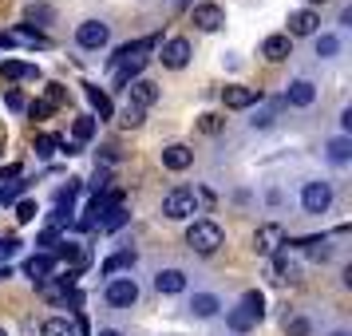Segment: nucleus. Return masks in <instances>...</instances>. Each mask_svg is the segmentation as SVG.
I'll use <instances>...</instances> for the list:
<instances>
[{"label": "nucleus", "instance_id": "obj_6", "mask_svg": "<svg viewBox=\"0 0 352 336\" xmlns=\"http://www.w3.org/2000/svg\"><path fill=\"white\" fill-rule=\"evenodd\" d=\"M107 40H111V32H107V24H99V20H87V24H80V28H76V44H80V48H87V52L103 48Z\"/></svg>", "mask_w": 352, "mask_h": 336}, {"label": "nucleus", "instance_id": "obj_4", "mask_svg": "<svg viewBox=\"0 0 352 336\" xmlns=\"http://www.w3.org/2000/svg\"><path fill=\"white\" fill-rule=\"evenodd\" d=\"M135 301H139V285H135L131 277H115L111 285H107V304H115V309H131Z\"/></svg>", "mask_w": 352, "mask_h": 336}, {"label": "nucleus", "instance_id": "obj_37", "mask_svg": "<svg viewBox=\"0 0 352 336\" xmlns=\"http://www.w3.org/2000/svg\"><path fill=\"white\" fill-rule=\"evenodd\" d=\"M24 111L32 115V119H48V115H52V103H48V99H40V103H24Z\"/></svg>", "mask_w": 352, "mask_h": 336}, {"label": "nucleus", "instance_id": "obj_32", "mask_svg": "<svg viewBox=\"0 0 352 336\" xmlns=\"http://www.w3.org/2000/svg\"><path fill=\"white\" fill-rule=\"evenodd\" d=\"M336 48H340V40H336V36H317V56H320V60L336 56Z\"/></svg>", "mask_w": 352, "mask_h": 336}, {"label": "nucleus", "instance_id": "obj_36", "mask_svg": "<svg viewBox=\"0 0 352 336\" xmlns=\"http://www.w3.org/2000/svg\"><path fill=\"white\" fill-rule=\"evenodd\" d=\"M198 131H206V135H218V131H222V115H202V119H198Z\"/></svg>", "mask_w": 352, "mask_h": 336}, {"label": "nucleus", "instance_id": "obj_15", "mask_svg": "<svg viewBox=\"0 0 352 336\" xmlns=\"http://www.w3.org/2000/svg\"><path fill=\"white\" fill-rule=\"evenodd\" d=\"M52 269H56V257H52V254H36V257L24 261V273H28L32 281H48Z\"/></svg>", "mask_w": 352, "mask_h": 336}, {"label": "nucleus", "instance_id": "obj_5", "mask_svg": "<svg viewBox=\"0 0 352 336\" xmlns=\"http://www.w3.org/2000/svg\"><path fill=\"white\" fill-rule=\"evenodd\" d=\"M281 245H285V229H281L277 222H270V225H261V229H257V238H254L257 254L273 257V254H281Z\"/></svg>", "mask_w": 352, "mask_h": 336}, {"label": "nucleus", "instance_id": "obj_44", "mask_svg": "<svg viewBox=\"0 0 352 336\" xmlns=\"http://www.w3.org/2000/svg\"><path fill=\"white\" fill-rule=\"evenodd\" d=\"M20 249V238H0V257H12Z\"/></svg>", "mask_w": 352, "mask_h": 336}, {"label": "nucleus", "instance_id": "obj_31", "mask_svg": "<svg viewBox=\"0 0 352 336\" xmlns=\"http://www.w3.org/2000/svg\"><path fill=\"white\" fill-rule=\"evenodd\" d=\"M12 40H16V44H32V48H48V40H44L40 32H32V28H16Z\"/></svg>", "mask_w": 352, "mask_h": 336}, {"label": "nucleus", "instance_id": "obj_47", "mask_svg": "<svg viewBox=\"0 0 352 336\" xmlns=\"http://www.w3.org/2000/svg\"><path fill=\"white\" fill-rule=\"evenodd\" d=\"M4 277H12V269H8V261H0V281H4Z\"/></svg>", "mask_w": 352, "mask_h": 336}, {"label": "nucleus", "instance_id": "obj_8", "mask_svg": "<svg viewBox=\"0 0 352 336\" xmlns=\"http://www.w3.org/2000/svg\"><path fill=\"white\" fill-rule=\"evenodd\" d=\"M123 91H127V99L135 103V107H143V111L159 103V87H155L151 80H131L127 87H123Z\"/></svg>", "mask_w": 352, "mask_h": 336}, {"label": "nucleus", "instance_id": "obj_51", "mask_svg": "<svg viewBox=\"0 0 352 336\" xmlns=\"http://www.w3.org/2000/svg\"><path fill=\"white\" fill-rule=\"evenodd\" d=\"M0 336H8V333H4V328H0Z\"/></svg>", "mask_w": 352, "mask_h": 336}, {"label": "nucleus", "instance_id": "obj_48", "mask_svg": "<svg viewBox=\"0 0 352 336\" xmlns=\"http://www.w3.org/2000/svg\"><path fill=\"white\" fill-rule=\"evenodd\" d=\"M99 336H123V333H119V328H103Z\"/></svg>", "mask_w": 352, "mask_h": 336}, {"label": "nucleus", "instance_id": "obj_7", "mask_svg": "<svg viewBox=\"0 0 352 336\" xmlns=\"http://www.w3.org/2000/svg\"><path fill=\"white\" fill-rule=\"evenodd\" d=\"M159 60L166 67H186V60H190V40H182V36H175V40H166V44H162L159 48Z\"/></svg>", "mask_w": 352, "mask_h": 336}, {"label": "nucleus", "instance_id": "obj_12", "mask_svg": "<svg viewBox=\"0 0 352 336\" xmlns=\"http://www.w3.org/2000/svg\"><path fill=\"white\" fill-rule=\"evenodd\" d=\"M190 162H194V150H190V146H182V143L162 146V166H166V170H186Z\"/></svg>", "mask_w": 352, "mask_h": 336}, {"label": "nucleus", "instance_id": "obj_24", "mask_svg": "<svg viewBox=\"0 0 352 336\" xmlns=\"http://www.w3.org/2000/svg\"><path fill=\"white\" fill-rule=\"evenodd\" d=\"M91 135H96V119H91V115H80V119H76V123H72V143H87V139H91Z\"/></svg>", "mask_w": 352, "mask_h": 336}, {"label": "nucleus", "instance_id": "obj_25", "mask_svg": "<svg viewBox=\"0 0 352 336\" xmlns=\"http://www.w3.org/2000/svg\"><path fill=\"white\" fill-rule=\"evenodd\" d=\"M44 336H80L76 333V324L67 317H52V320H44V328H40Z\"/></svg>", "mask_w": 352, "mask_h": 336}, {"label": "nucleus", "instance_id": "obj_10", "mask_svg": "<svg viewBox=\"0 0 352 336\" xmlns=\"http://www.w3.org/2000/svg\"><path fill=\"white\" fill-rule=\"evenodd\" d=\"M222 99H226L230 111H245V107H254L257 99H261V91H257V87H226Z\"/></svg>", "mask_w": 352, "mask_h": 336}, {"label": "nucleus", "instance_id": "obj_22", "mask_svg": "<svg viewBox=\"0 0 352 336\" xmlns=\"http://www.w3.org/2000/svg\"><path fill=\"white\" fill-rule=\"evenodd\" d=\"M83 91H87V99H91V107L99 111V119H111V99H107V91H103V87H96V83H83Z\"/></svg>", "mask_w": 352, "mask_h": 336}, {"label": "nucleus", "instance_id": "obj_17", "mask_svg": "<svg viewBox=\"0 0 352 336\" xmlns=\"http://www.w3.org/2000/svg\"><path fill=\"white\" fill-rule=\"evenodd\" d=\"M0 76H4V80H40V67L24 64V60H4V64H0Z\"/></svg>", "mask_w": 352, "mask_h": 336}, {"label": "nucleus", "instance_id": "obj_21", "mask_svg": "<svg viewBox=\"0 0 352 336\" xmlns=\"http://www.w3.org/2000/svg\"><path fill=\"white\" fill-rule=\"evenodd\" d=\"M222 309V301L214 297V293H194V301H190V313L194 317H214Z\"/></svg>", "mask_w": 352, "mask_h": 336}, {"label": "nucleus", "instance_id": "obj_38", "mask_svg": "<svg viewBox=\"0 0 352 336\" xmlns=\"http://www.w3.org/2000/svg\"><path fill=\"white\" fill-rule=\"evenodd\" d=\"M28 20H32V24H48L52 8H48V4H32V8H28Z\"/></svg>", "mask_w": 352, "mask_h": 336}, {"label": "nucleus", "instance_id": "obj_27", "mask_svg": "<svg viewBox=\"0 0 352 336\" xmlns=\"http://www.w3.org/2000/svg\"><path fill=\"white\" fill-rule=\"evenodd\" d=\"M329 159H333V162H349L352 159V139H349V135H340V139L329 143Z\"/></svg>", "mask_w": 352, "mask_h": 336}, {"label": "nucleus", "instance_id": "obj_13", "mask_svg": "<svg viewBox=\"0 0 352 336\" xmlns=\"http://www.w3.org/2000/svg\"><path fill=\"white\" fill-rule=\"evenodd\" d=\"M289 48H293V40H289L285 32H277V36H265L261 56H265V60H273V64H281V60H289Z\"/></svg>", "mask_w": 352, "mask_h": 336}, {"label": "nucleus", "instance_id": "obj_3", "mask_svg": "<svg viewBox=\"0 0 352 336\" xmlns=\"http://www.w3.org/2000/svg\"><path fill=\"white\" fill-rule=\"evenodd\" d=\"M301 206L309 210V214H324V210L333 206V186H329V182H305Z\"/></svg>", "mask_w": 352, "mask_h": 336}, {"label": "nucleus", "instance_id": "obj_9", "mask_svg": "<svg viewBox=\"0 0 352 336\" xmlns=\"http://www.w3.org/2000/svg\"><path fill=\"white\" fill-rule=\"evenodd\" d=\"M317 24H320V16L313 12V8H301V12H289V40L293 36H317Z\"/></svg>", "mask_w": 352, "mask_h": 336}, {"label": "nucleus", "instance_id": "obj_2", "mask_svg": "<svg viewBox=\"0 0 352 336\" xmlns=\"http://www.w3.org/2000/svg\"><path fill=\"white\" fill-rule=\"evenodd\" d=\"M194 210H198V194L190 186H175V190L162 198V214L170 222H186V218H194Z\"/></svg>", "mask_w": 352, "mask_h": 336}, {"label": "nucleus", "instance_id": "obj_28", "mask_svg": "<svg viewBox=\"0 0 352 336\" xmlns=\"http://www.w3.org/2000/svg\"><path fill=\"white\" fill-rule=\"evenodd\" d=\"M281 107H285V99H273V103H265V107H261V111H257L254 119H250V123H254V127H270L273 115L281 111Z\"/></svg>", "mask_w": 352, "mask_h": 336}, {"label": "nucleus", "instance_id": "obj_39", "mask_svg": "<svg viewBox=\"0 0 352 336\" xmlns=\"http://www.w3.org/2000/svg\"><path fill=\"white\" fill-rule=\"evenodd\" d=\"M48 103H52V107H64V103H67V91L60 87V83H48Z\"/></svg>", "mask_w": 352, "mask_h": 336}, {"label": "nucleus", "instance_id": "obj_40", "mask_svg": "<svg viewBox=\"0 0 352 336\" xmlns=\"http://www.w3.org/2000/svg\"><path fill=\"white\" fill-rule=\"evenodd\" d=\"M285 328H289V336H309V320H305V317H293Z\"/></svg>", "mask_w": 352, "mask_h": 336}, {"label": "nucleus", "instance_id": "obj_26", "mask_svg": "<svg viewBox=\"0 0 352 336\" xmlns=\"http://www.w3.org/2000/svg\"><path fill=\"white\" fill-rule=\"evenodd\" d=\"M24 178H16V182H0V206H12V202H20V194H24Z\"/></svg>", "mask_w": 352, "mask_h": 336}, {"label": "nucleus", "instance_id": "obj_46", "mask_svg": "<svg viewBox=\"0 0 352 336\" xmlns=\"http://www.w3.org/2000/svg\"><path fill=\"white\" fill-rule=\"evenodd\" d=\"M16 40H12V32H0V48H12Z\"/></svg>", "mask_w": 352, "mask_h": 336}, {"label": "nucleus", "instance_id": "obj_20", "mask_svg": "<svg viewBox=\"0 0 352 336\" xmlns=\"http://www.w3.org/2000/svg\"><path fill=\"white\" fill-rule=\"evenodd\" d=\"M131 265H135V249H119V254H111L103 265H99V273H103V277H111V273L131 269Z\"/></svg>", "mask_w": 352, "mask_h": 336}, {"label": "nucleus", "instance_id": "obj_18", "mask_svg": "<svg viewBox=\"0 0 352 336\" xmlns=\"http://www.w3.org/2000/svg\"><path fill=\"white\" fill-rule=\"evenodd\" d=\"M297 273H301V265L289 254H273V281H297Z\"/></svg>", "mask_w": 352, "mask_h": 336}, {"label": "nucleus", "instance_id": "obj_29", "mask_svg": "<svg viewBox=\"0 0 352 336\" xmlns=\"http://www.w3.org/2000/svg\"><path fill=\"white\" fill-rule=\"evenodd\" d=\"M241 309H245V313H254V317L261 320V317H265V297H261L257 289H250V293L241 297Z\"/></svg>", "mask_w": 352, "mask_h": 336}, {"label": "nucleus", "instance_id": "obj_1", "mask_svg": "<svg viewBox=\"0 0 352 336\" xmlns=\"http://www.w3.org/2000/svg\"><path fill=\"white\" fill-rule=\"evenodd\" d=\"M222 225L210 222V218H198V222H190V229H186V245H190L194 254H214L218 245H222Z\"/></svg>", "mask_w": 352, "mask_h": 336}, {"label": "nucleus", "instance_id": "obj_45", "mask_svg": "<svg viewBox=\"0 0 352 336\" xmlns=\"http://www.w3.org/2000/svg\"><path fill=\"white\" fill-rule=\"evenodd\" d=\"M4 103H8L12 111H24V96H20V91H8V96H4Z\"/></svg>", "mask_w": 352, "mask_h": 336}, {"label": "nucleus", "instance_id": "obj_23", "mask_svg": "<svg viewBox=\"0 0 352 336\" xmlns=\"http://www.w3.org/2000/svg\"><path fill=\"white\" fill-rule=\"evenodd\" d=\"M226 324H230L234 333H250V328L257 324V317L254 313H245V309H230V313H226Z\"/></svg>", "mask_w": 352, "mask_h": 336}, {"label": "nucleus", "instance_id": "obj_33", "mask_svg": "<svg viewBox=\"0 0 352 336\" xmlns=\"http://www.w3.org/2000/svg\"><path fill=\"white\" fill-rule=\"evenodd\" d=\"M56 150H60V139H56V135H40V139H36V155L48 159V155H56Z\"/></svg>", "mask_w": 352, "mask_h": 336}, {"label": "nucleus", "instance_id": "obj_41", "mask_svg": "<svg viewBox=\"0 0 352 336\" xmlns=\"http://www.w3.org/2000/svg\"><path fill=\"white\" fill-rule=\"evenodd\" d=\"M16 178H24V170H20L16 162H8V166H0V182H16Z\"/></svg>", "mask_w": 352, "mask_h": 336}, {"label": "nucleus", "instance_id": "obj_34", "mask_svg": "<svg viewBox=\"0 0 352 336\" xmlns=\"http://www.w3.org/2000/svg\"><path fill=\"white\" fill-rule=\"evenodd\" d=\"M36 241H40L48 254H56V245H60L64 238H60V229H52V225H48V229H40V238H36Z\"/></svg>", "mask_w": 352, "mask_h": 336}, {"label": "nucleus", "instance_id": "obj_14", "mask_svg": "<svg viewBox=\"0 0 352 336\" xmlns=\"http://www.w3.org/2000/svg\"><path fill=\"white\" fill-rule=\"evenodd\" d=\"M313 99H317V87H313L309 80H293V83H289V91H285L289 107H309Z\"/></svg>", "mask_w": 352, "mask_h": 336}, {"label": "nucleus", "instance_id": "obj_43", "mask_svg": "<svg viewBox=\"0 0 352 336\" xmlns=\"http://www.w3.org/2000/svg\"><path fill=\"white\" fill-rule=\"evenodd\" d=\"M16 218L20 222H32L36 218V202H16Z\"/></svg>", "mask_w": 352, "mask_h": 336}, {"label": "nucleus", "instance_id": "obj_42", "mask_svg": "<svg viewBox=\"0 0 352 336\" xmlns=\"http://www.w3.org/2000/svg\"><path fill=\"white\" fill-rule=\"evenodd\" d=\"M67 222H72V210H64V206L52 210V229H60V225H67Z\"/></svg>", "mask_w": 352, "mask_h": 336}, {"label": "nucleus", "instance_id": "obj_50", "mask_svg": "<svg viewBox=\"0 0 352 336\" xmlns=\"http://www.w3.org/2000/svg\"><path fill=\"white\" fill-rule=\"evenodd\" d=\"M313 4H324V0H313Z\"/></svg>", "mask_w": 352, "mask_h": 336}, {"label": "nucleus", "instance_id": "obj_35", "mask_svg": "<svg viewBox=\"0 0 352 336\" xmlns=\"http://www.w3.org/2000/svg\"><path fill=\"white\" fill-rule=\"evenodd\" d=\"M127 222V210L123 206H115L111 214H107V218H103V225H99V229H119V225Z\"/></svg>", "mask_w": 352, "mask_h": 336}, {"label": "nucleus", "instance_id": "obj_16", "mask_svg": "<svg viewBox=\"0 0 352 336\" xmlns=\"http://www.w3.org/2000/svg\"><path fill=\"white\" fill-rule=\"evenodd\" d=\"M155 289L166 293V297H175V293L186 289V273H182V269H162L159 277H155Z\"/></svg>", "mask_w": 352, "mask_h": 336}, {"label": "nucleus", "instance_id": "obj_49", "mask_svg": "<svg viewBox=\"0 0 352 336\" xmlns=\"http://www.w3.org/2000/svg\"><path fill=\"white\" fill-rule=\"evenodd\" d=\"M329 336H349V333H329Z\"/></svg>", "mask_w": 352, "mask_h": 336}, {"label": "nucleus", "instance_id": "obj_30", "mask_svg": "<svg viewBox=\"0 0 352 336\" xmlns=\"http://www.w3.org/2000/svg\"><path fill=\"white\" fill-rule=\"evenodd\" d=\"M119 127H127V131L143 127V107H135V103H127V107L119 111Z\"/></svg>", "mask_w": 352, "mask_h": 336}, {"label": "nucleus", "instance_id": "obj_11", "mask_svg": "<svg viewBox=\"0 0 352 336\" xmlns=\"http://www.w3.org/2000/svg\"><path fill=\"white\" fill-rule=\"evenodd\" d=\"M194 24H198L202 32H218L226 24V12L218 4H198V8H194Z\"/></svg>", "mask_w": 352, "mask_h": 336}, {"label": "nucleus", "instance_id": "obj_19", "mask_svg": "<svg viewBox=\"0 0 352 336\" xmlns=\"http://www.w3.org/2000/svg\"><path fill=\"white\" fill-rule=\"evenodd\" d=\"M52 257H60V261H67V265H76V269H83V265H87V254H83L80 245H76V241H60V245H56V254Z\"/></svg>", "mask_w": 352, "mask_h": 336}]
</instances>
